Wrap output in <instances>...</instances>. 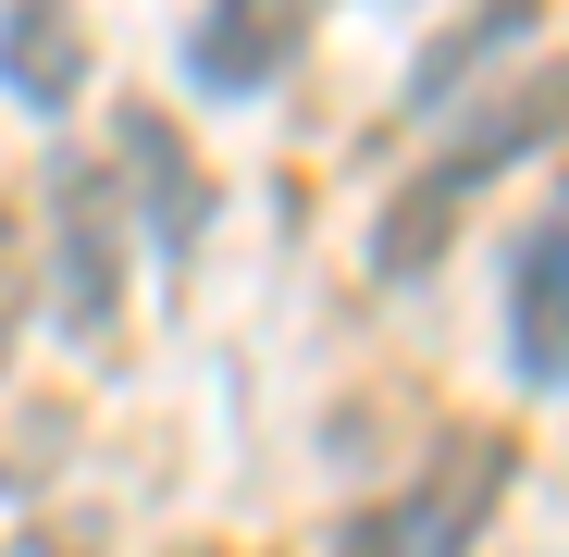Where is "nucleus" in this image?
<instances>
[{
	"label": "nucleus",
	"mask_w": 569,
	"mask_h": 557,
	"mask_svg": "<svg viewBox=\"0 0 569 557\" xmlns=\"http://www.w3.org/2000/svg\"><path fill=\"white\" fill-rule=\"evenodd\" d=\"M13 310H26V248H13V223H0V347H13Z\"/></svg>",
	"instance_id": "nucleus-9"
},
{
	"label": "nucleus",
	"mask_w": 569,
	"mask_h": 557,
	"mask_svg": "<svg viewBox=\"0 0 569 557\" xmlns=\"http://www.w3.org/2000/svg\"><path fill=\"white\" fill-rule=\"evenodd\" d=\"M0 74H13V100L62 112L74 87H87V26H74V0H13V13H0Z\"/></svg>",
	"instance_id": "nucleus-6"
},
{
	"label": "nucleus",
	"mask_w": 569,
	"mask_h": 557,
	"mask_svg": "<svg viewBox=\"0 0 569 557\" xmlns=\"http://www.w3.org/2000/svg\"><path fill=\"white\" fill-rule=\"evenodd\" d=\"M298 38H310V0H211L199 38H186V62H199L211 100H260V87L298 62Z\"/></svg>",
	"instance_id": "nucleus-4"
},
{
	"label": "nucleus",
	"mask_w": 569,
	"mask_h": 557,
	"mask_svg": "<svg viewBox=\"0 0 569 557\" xmlns=\"http://www.w3.org/2000/svg\"><path fill=\"white\" fill-rule=\"evenodd\" d=\"M508 471H520L508 434H446L421 484H397L385 508H359L335 533V557H470L483 520H496V496H508Z\"/></svg>",
	"instance_id": "nucleus-1"
},
{
	"label": "nucleus",
	"mask_w": 569,
	"mask_h": 557,
	"mask_svg": "<svg viewBox=\"0 0 569 557\" xmlns=\"http://www.w3.org/2000/svg\"><path fill=\"white\" fill-rule=\"evenodd\" d=\"M545 125H557V100H545V87H532V100H520V112H496V125L470 137V149H446V161H433V173L409 186V199L385 211V236H371V260H385V272H409V260H433V248H446V223L470 211V186H483L496 161H520V149H532Z\"/></svg>",
	"instance_id": "nucleus-2"
},
{
	"label": "nucleus",
	"mask_w": 569,
	"mask_h": 557,
	"mask_svg": "<svg viewBox=\"0 0 569 557\" xmlns=\"http://www.w3.org/2000/svg\"><path fill=\"white\" fill-rule=\"evenodd\" d=\"M112 161L137 173V199H149V223H161V248H186V236L211 223V173L186 161V137H173L161 112H124V125H112Z\"/></svg>",
	"instance_id": "nucleus-5"
},
{
	"label": "nucleus",
	"mask_w": 569,
	"mask_h": 557,
	"mask_svg": "<svg viewBox=\"0 0 569 557\" xmlns=\"http://www.w3.org/2000/svg\"><path fill=\"white\" fill-rule=\"evenodd\" d=\"M557 260H569V223H557V211H532L520 272H508V347H520V385H532V397L557 385Z\"/></svg>",
	"instance_id": "nucleus-7"
},
{
	"label": "nucleus",
	"mask_w": 569,
	"mask_h": 557,
	"mask_svg": "<svg viewBox=\"0 0 569 557\" xmlns=\"http://www.w3.org/2000/svg\"><path fill=\"white\" fill-rule=\"evenodd\" d=\"M508 26H532V0H483V13H470V26H458V38L409 74V100H421V112H433V100H458V74L483 62V50H508Z\"/></svg>",
	"instance_id": "nucleus-8"
},
{
	"label": "nucleus",
	"mask_w": 569,
	"mask_h": 557,
	"mask_svg": "<svg viewBox=\"0 0 569 557\" xmlns=\"http://www.w3.org/2000/svg\"><path fill=\"white\" fill-rule=\"evenodd\" d=\"M50 236H62V310L74 322H112V286H124V186L87 173V161H50Z\"/></svg>",
	"instance_id": "nucleus-3"
}]
</instances>
